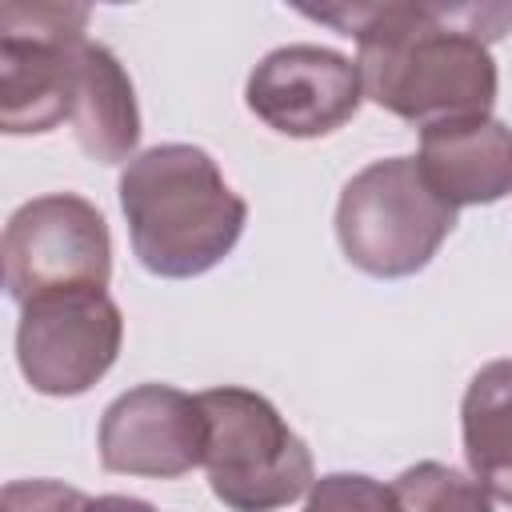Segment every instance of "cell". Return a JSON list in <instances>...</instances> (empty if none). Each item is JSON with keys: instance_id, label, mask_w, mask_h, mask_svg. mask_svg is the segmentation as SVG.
Segmentation results:
<instances>
[{"instance_id": "obj_2", "label": "cell", "mask_w": 512, "mask_h": 512, "mask_svg": "<svg viewBox=\"0 0 512 512\" xmlns=\"http://www.w3.org/2000/svg\"><path fill=\"white\" fill-rule=\"evenodd\" d=\"M120 212L136 260L160 280H192L216 268L248 224L216 160L196 144H156L120 172Z\"/></svg>"}, {"instance_id": "obj_6", "label": "cell", "mask_w": 512, "mask_h": 512, "mask_svg": "<svg viewBox=\"0 0 512 512\" xmlns=\"http://www.w3.org/2000/svg\"><path fill=\"white\" fill-rule=\"evenodd\" d=\"M112 236L100 208L76 192L20 204L4 224V288L16 304L56 288H108Z\"/></svg>"}, {"instance_id": "obj_7", "label": "cell", "mask_w": 512, "mask_h": 512, "mask_svg": "<svg viewBox=\"0 0 512 512\" xmlns=\"http://www.w3.org/2000/svg\"><path fill=\"white\" fill-rule=\"evenodd\" d=\"M124 316L104 288H56L20 304L16 360L32 392L84 396L120 356Z\"/></svg>"}, {"instance_id": "obj_1", "label": "cell", "mask_w": 512, "mask_h": 512, "mask_svg": "<svg viewBox=\"0 0 512 512\" xmlns=\"http://www.w3.org/2000/svg\"><path fill=\"white\" fill-rule=\"evenodd\" d=\"M356 40L364 96L420 132L452 120H480L496 104L492 40L512 24L508 4H336L304 8Z\"/></svg>"}, {"instance_id": "obj_13", "label": "cell", "mask_w": 512, "mask_h": 512, "mask_svg": "<svg viewBox=\"0 0 512 512\" xmlns=\"http://www.w3.org/2000/svg\"><path fill=\"white\" fill-rule=\"evenodd\" d=\"M400 512H492V492L452 464L420 460L392 484Z\"/></svg>"}, {"instance_id": "obj_5", "label": "cell", "mask_w": 512, "mask_h": 512, "mask_svg": "<svg viewBox=\"0 0 512 512\" xmlns=\"http://www.w3.org/2000/svg\"><path fill=\"white\" fill-rule=\"evenodd\" d=\"M84 28V4H0V128L8 136L52 132L72 120Z\"/></svg>"}, {"instance_id": "obj_16", "label": "cell", "mask_w": 512, "mask_h": 512, "mask_svg": "<svg viewBox=\"0 0 512 512\" xmlns=\"http://www.w3.org/2000/svg\"><path fill=\"white\" fill-rule=\"evenodd\" d=\"M80 512H156V508L140 496H116L112 492V496H88Z\"/></svg>"}, {"instance_id": "obj_12", "label": "cell", "mask_w": 512, "mask_h": 512, "mask_svg": "<svg viewBox=\"0 0 512 512\" xmlns=\"http://www.w3.org/2000/svg\"><path fill=\"white\" fill-rule=\"evenodd\" d=\"M460 436L472 476L512 504V356L484 364L460 400Z\"/></svg>"}, {"instance_id": "obj_8", "label": "cell", "mask_w": 512, "mask_h": 512, "mask_svg": "<svg viewBox=\"0 0 512 512\" xmlns=\"http://www.w3.org/2000/svg\"><path fill=\"white\" fill-rule=\"evenodd\" d=\"M364 100L360 68L336 48L284 44L272 48L244 84L248 112L280 136L316 140L344 128Z\"/></svg>"}, {"instance_id": "obj_9", "label": "cell", "mask_w": 512, "mask_h": 512, "mask_svg": "<svg viewBox=\"0 0 512 512\" xmlns=\"http://www.w3.org/2000/svg\"><path fill=\"white\" fill-rule=\"evenodd\" d=\"M208 420L196 396L172 384H136L100 416V464L120 476L172 480L204 464Z\"/></svg>"}, {"instance_id": "obj_4", "label": "cell", "mask_w": 512, "mask_h": 512, "mask_svg": "<svg viewBox=\"0 0 512 512\" xmlns=\"http://www.w3.org/2000/svg\"><path fill=\"white\" fill-rule=\"evenodd\" d=\"M196 400L208 420V488L228 512H276L312 488V452L268 396L224 384Z\"/></svg>"}, {"instance_id": "obj_14", "label": "cell", "mask_w": 512, "mask_h": 512, "mask_svg": "<svg viewBox=\"0 0 512 512\" xmlns=\"http://www.w3.org/2000/svg\"><path fill=\"white\" fill-rule=\"evenodd\" d=\"M304 512H400L392 488L364 472H328L312 480Z\"/></svg>"}, {"instance_id": "obj_11", "label": "cell", "mask_w": 512, "mask_h": 512, "mask_svg": "<svg viewBox=\"0 0 512 512\" xmlns=\"http://www.w3.org/2000/svg\"><path fill=\"white\" fill-rule=\"evenodd\" d=\"M72 128L80 148L96 164H120L136 156L140 144V108L132 80L112 48L84 40L76 56L72 88Z\"/></svg>"}, {"instance_id": "obj_15", "label": "cell", "mask_w": 512, "mask_h": 512, "mask_svg": "<svg viewBox=\"0 0 512 512\" xmlns=\"http://www.w3.org/2000/svg\"><path fill=\"white\" fill-rule=\"evenodd\" d=\"M84 492L60 480H12L4 488V512H80Z\"/></svg>"}, {"instance_id": "obj_3", "label": "cell", "mask_w": 512, "mask_h": 512, "mask_svg": "<svg viewBox=\"0 0 512 512\" xmlns=\"http://www.w3.org/2000/svg\"><path fill=\"white\" fill-rule=\"evenodd\" d=\"M456 208L420 172L416 156H388L360 168L336 200V240L360 272L376 280H404L428 268Z\"/></svg>"}, {"instance_id": "obj_10", "label": "cell", "mask_w": 512, "mask_h": 512, "mask_svg": "<svg viewBox=\"0 0 512 512\" xmlns=\"http://www.w3.org/2000/svg\"><path fill=\"white\" fill-rule=\"evenodd\" d=\"M416 160L452 208L496 204L512 192V128L496 116L424 128Z\"/></svg>"}]
</instances>
